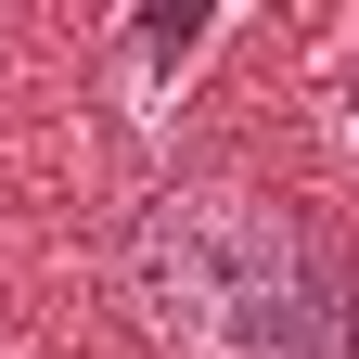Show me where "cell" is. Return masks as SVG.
<instances>
[{
  "label": "cell",
  "mask_w": 359,
  "mask_h": 359,
  "mask_svg": "<svg viewBox=\"0 0 359 359\" xmlns=\"http://www.w3.org/2000/svg\"><path fill=\"white\" fill-rule=\"evenodd\" d=\"M116 269L167 334H193L218 359H321V321H334L321 257L244 180H167V193H142L128 231H116Z\"/></svg>",
  "instance_id": "cell-1"
},
{
  "label": "cell",
  "mask_w": 359,
  "mask_h": 359,
  "mask_svg": "<svg viewBox=\"0 0 359 359\" xmlns=\"http://www.w3.org/2000/svg\"><path fill=\"white\" fill-rule=\"evenodd\" d=\"M334 321H346V359H359V308H334Z\"/></svg>",
  "instance_id": "cell-2"
}]
</instances>
